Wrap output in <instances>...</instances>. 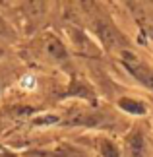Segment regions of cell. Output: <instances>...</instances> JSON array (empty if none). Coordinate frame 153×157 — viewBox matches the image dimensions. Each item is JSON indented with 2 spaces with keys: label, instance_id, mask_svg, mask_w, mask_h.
Masks as SVG:
<instances>
[{
  "label": "cell",
  "instance_id": "6da1fadb",
  "mask_svg": "<svg viewBox=\"0 0 153 157\" xmlns=\"http://www.w3.org/2000/svg\"><path fill=\"white\" fill-rule=\"evenodd\" d=\"M20 87H21V89H25V91H35V89H37V80H35V76H31V74L21 76V80H20Z\"/></svg>",
  "mask_w": 153,
  "mask_h": 157
}]
</instances>
